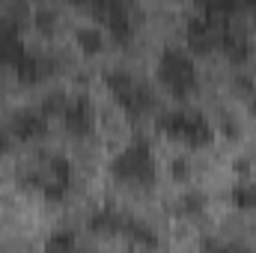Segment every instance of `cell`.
<instances>
[{
    "mask_svg": "<svg viewBox=\"0 0 256 253\" xmlns=\"http://www.w3.org/2000/svg\"><path fill=\"white\" fill-rule=\"evenodd\" d=\"M158 74L176 96H188L196 86V66H194L191 54L182 48H164L158 60Z\"/></svg>",
    "mask_w": 256,
    "mask_h": 253,
    "instance_id": "cell-1",
    "label": "cell"
},
{
    "mask_svg": "<svg viewBox=\"0 0 256 253\" xmlns=\"http://www.w3.org/2000/svg\"><path fill=\"white\" fill-rule=\"evenodd\" d=\"M114 173L126 182H152L155 179V161H152V149L143 137H137L134 143H128L126 149L114 158Z\"/></svg>",
    "mask_w": 256,
    "mask_h": 253,
    "instance_id": "cell-2",
    "label": "cell"
},
{
    "mask_svg": "<svg viewBox=\"0 0 256 253\" xmlns=\"http://www.w3.org/2000/svg\"><path fill=\"white\" fill-rule=\"evenodd\" d=\"M108 86H110L114 98L126 108L131 116H140V114H146V110L152 108V92H149V86H146L143 80L131 78L122 68H110V72H108Z\"/></svg>",
    "mask_w": 256,
    "mask_h": 253,
    "instance_id": "cell-3",
    "label": "cell"
},
{
    "mask_svg": "<svg viewBox=\"0 0 256 253\" xmlns=\"http://www.w3.org/2000/svg\"><path fill=\"white\" fill-rule=\"evenodd\" d=\"M161 128L176 137V140H185L191 146H206L212 140V126L202 114H194V110H170L161 116Z\"/></svg>",
    "mask_w": 256,
    "mask_h": 253,
    "instance_id": "cell-4",
    "label": "cell"
},
{
    "mask_svg": "<svg viewBox=\"0 0 256 253\" xmlns=\"http://www.w3.org/2000/svg\"><path fill=\"white\" fill-rule=\"evenodd\" d=\"M90 12L108 27V33L116 39V42H128L134 36V27H137V6L131 3H116V0H102V3H92Z\"/></svg>",
    "mask_w": 256,
    "mask_h": 253,
    "instance_id": "cell-5",
    "label": "cell"
},
{
    "mask_svg": "<svg viewBox=\"0 0 256 253\" xmlns=\"http://www.w3.org/2000/svg\"><path fill=\"white\" fill-rule=\"evenodd\" d=\"M226 24H230V21H212V18H206L202 12H200V15H194L191 21H188V30H185L188 48L196 51V54H206V51L218 48L220 33H224V27H226Z\"/></svg>",
    "mask_w": 256,
    "mask_h": 253,
    "instance_id": "cell-6",
    "label": "cell"
},
{
    "mask_svg": "<svg viewBox=\"0 0 256 253\" xmlns=\"http://www.w3.org/2000/svg\"><path fill=\"white\" fill-rule=\"evenodd\" d=\"M63 122L72 134L78 137H86L92 128H96V110H92V102L86 96H74L68 98V108L63 114Z\"/></svg>",
    "mask_w": 256,
    "mask_h": 253,
    "instance_id": "cell-7",
    "label": "cell"
},
{
    "mask_svg": "<svg viewBox=\"0 0 256 253\" xmlns=\"http://www.w3.org/2000/svg\"><path fill=\"white\" fill-rule=\"evenodd\" d=\"M24 42H21V27L15 18H9L6 12H0V66H15L18 57L24 54Z\"/></svg>",
    "mask_w": 256,
    "mask_h": 253,
    "instance_id": "cell-8",
    "label": "cell"
},
{
    "mask_svg": "<svg viewBox=\"0 0 256 253\" xmlns=\"http://www.w3.org/2000/svg\"><path fill=\"white\" fill-rule=\"evenodd\" d=\"M9 131L12 137L18 140H39L48 134V116L42 110H33V108H24L18 110L12 120H9Z\"/></svg>",
    "mask_w": 256,
    "mask_h": 253,
    "instance_id": "cell-9",
    "label": "cell"
},
{
    "mask_svg": "<svg viewBox=\"0 0 256 253\" xmlns=\"http://www.w3.org/2000/svg\"><path fill=\"white\" fill-rule=\"evenodd\" d=\"M12 68L24 84H36V80H42V78H48L54 72V60L45 57V54H36V51H24Z\"/></svg>",
    "mask_w": 256,
    "mask_h": 253,
    "instance_id": "cell-10",
    "label": "cell"
},
{
    "mask_svg": "<svg viewBox=\"0 0 256 253\" xmlns=\"http://www.w3.org/2000/svg\"><path fill=\"white\" fill-rule=\"evenodd\" d=\"M218 48H220L232 63H244V60L250 57V42H248V36H244L238 27H232V24H226V27H224Z\"/></svg>",
    "mask_w": 256,
    "mask_h": 253,
    "instance_id": "cell-11",
    "label": "cell"
},
{
    "mask_svg": "<svg viewBox=\"0 0 256 253\" xmlns=\"http://www.w3.org/2000/svg\"><path fill=\"white\" fill-rule=\"evenodd\" d=\"M122 224H126V214H120L116 208H98L90 218V226L96 232H122Z\"/></svg>",
    "mask_w": 256,
    "mask_h": 253,
    "instance_id": "cell-12",
    "label": "cell"
},
{
    "mask_svg": "<svg viewBox=\"0 0 256 253\" xmlns=\"http://www.w3.org/2000/svg\"><path fill=\"white\" fill-rule=\"evenodd\" d=\"M45 253H80V244H78V238H74L72 230H57V232L48 236Z\"/></svg>",
    "mask_w": 256,
    "mask_h": 253,
    "instance_id": "cell-13",
    "label": "cell"
},
{
    "mask_svg": "<svg viewBox=\"0 0 256 253\" xmlns=\"http://www.w3.org/2000/svg\"><path fill=\"white\" fill-rule=\"evenodd\" d=\"M78 45H80L86 54L102 51V45H104V33H102V27H98V24H84V27H78Z\"/></svg>",
    "mask_w": 256,
    "mask_h": 253,
    "instance_id": "cell-14",
    "label": "cell"
},
{
    "mask_svg": "<svg viewBox=\"0 0 256 253\" xmlns=\"http://www.w3.org/2000/svg\"><path fill=\"white\" fill-rule=\"evenodd\" d=\"M122 232H126L128 238H137L140 244H155V242H158V238H155V232H152L146 224L134 220V218H126V224H122Z\"/></svg>",
    "mask_w": 256,
    "mask_h": 253,
    "instance_id": "cell-15",
    "label": "cell"
},
{
    "mask_svg": "<svg viewBox=\"0 0 256 253\" xmlns=\"http://www.w3.org/2000/svg\"><path fill=\"white\" fill-rule=\"evenodd\" d=\"M66 108H68V96H66L63 90H57V92H48V96H45V102H42V108H39V110H42L45 116H54V114H57V116H63Z\"/></svg>",
    "mask_w": 256,
    "mask_h": 253,
    "instance_id": "cell-16",
    "label": "cell"
},
{
    "mask_svg": "<svg viewBox=\"0 0 256 253\" xmlns=\"http://www.w3.org/2000/svg\"><path fill=\"white\" fill-rule=\"evenodd\" d=\"M232 200L238 208H256V185L254 182H238L232 188Z\"/></svg>",
    "mask_w": 256,
    "mask_h": 253,
    "instance_id": "cell-17",
    "label": "cell"
},
{
    "mask_svg": "<svg viewBox=\"0 0 256 253\" xmlns=\"http://www.w3.org/2000/svg\"><path fill=\"white\" fill-rule=\"evenodd\" d=\"M33 21H36L42 30H51V27L57 24V12L48 9V6H36V9H33Z\"/></svg>",
    "mask_w": 256,
    "mask_h": 253,
    "instance_id": "cell-18",
    "label": "cell"
},
{
    "mask_svg": "<svg viewBox=\"0 0 256 253\" xmlns=\"http://www.w3.org/2000/svg\"><path fill=\"white\" fill-rule=\"evenodd\" d=\"M202 202H206V200H202V194H196V190H191V194L182 196V208H185V212H200Z\"/></svg>",
    "mask_w": 256,
    "mask_h": 253,
    "instance_id": "cell-19",
    "label": "cell"
},
{
    "mask_svg": "<svg viewBox=\"0 0 256 253\" xmlns=\"http://www.w3.org/2000/svg\"><path fill=\"white\" fill-rule=\"evenodd\" d=\"M9 146H12V131L6 126V128H0V152H6Z\"/></svg>",
    "mask_w": 256,
    "mask_h": 253,
    "instance_id": "cell-20",
    "label": "cell"
},
{
    "mask_svg": "<svg viewBox=\"0 0 256 253\" xmlns=\"http://www.w3.org/2000/svg\"><path fill=\"white\" fill-rule=\"evenodd\" d=\"M173 176H185V161H173Z\"/></svg>",
    "mask_w": 256,
    "mask_h": 253,
    "instance_id": "cell-21",
    "label": "cell"
}]
</instances>
